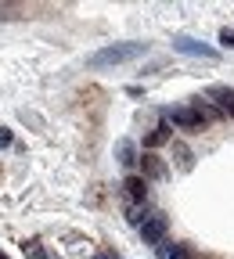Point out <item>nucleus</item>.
I'll use <instances>...</instances> for the list:
<instances>
[{"instance_id":"nucleus-1","label":"nucleus","mask_w":234,"mask_h":259,"mask_svg":"<svg viewBox=\"0 0 234 259\" xmlns=\"http://www.w3.org/2000/svg\"><path fill=\"white\" fill-rule=\"evenodd\" d=\"M148 47L144 44H119V47H105V51H97L90 58L94 69H108V65H123V61H133V58H141Z\"/></svg>"},{"instance_id":"nucleus-2","label":"nucleus","mask_w":234,"mask_h":259,"mask_svg":"<svg viewBox=\"0 0 234 259\" xmlns=\"http://www.w3.org/2000/svg\"><path fill=\"white\" fill-rule=\"evenodd\" d=\"M166 231H170V220H166L162 212H155V216H148V223L141 227V238H144V245H162L166 241Z\"/></svg>"},{"instance_id":"nucleus-3","label":"nucleus","mask_w":234,"mask_h":259,"mask_svg":"<svg viewBox=\"0 0 234 259\" xmlns=\"http://www.w3.org/2000/svg\"><path fill=\"white\" fill-rule=\"evenodd\" d=\"M123 194H126L130 205L148 202V180H144V177H126V180H123Z\"/></svg>"},{"instance_id":"nucleus-4","label":"nucleus","mask_w":234,"mask_h":259,"mask_svg":"<svg viewBox=\"0 0 234 259\" xmlns=\"http://www.w3.org/2000/svg\"><path fill=\"white\" fill-rule=\"evenodd\" d=\"M166 119L180 130H202V119H198L194 108H166Z\"/></svg>"},{"instance_id":"nucleus-5","label":"nucleus","mask_w":234,"mask_h":259,"mask_svg":"<svg viewBox=\"0 0 234 259\" xmlns=\"http://www.w3.org/2000/svg\"><path fill=\"white\" fill-rule=\"evenodd\" d=\"M206 101H216L220 112H230L234 115V90L230 87H209L206 90Z\"/></svg>"},{"instance_id":"nucleus-6","label":"nucleus","mask_w":234,"mask_h":259,"mask_svg":"<svg viewBox=\"0 0 234 259\" xmlns=\"http://www.w3.org/2000/svg\"><path fill=\"white\" fill-rule=\"evenodd\" d=\"M177 51H180V54H194V58H216L213 47L198 44V40H187V36H177Z\"/></svg>"},{"instance_id":"nucleus-7","label":"nucleus","mask_w":234,"mask_h":259,"mask_svg":"<svg viewBox=\"0 0 234 259\" xmlns=\"http://www.w3.org/2000/svg\"><path fill=\"white\" fill-rule=\"evenodd\" d=\"M141 173H144V180H166V166H162L151 151L141 158Z\"/></svg>"},{"instance_id":"nucleus-8","label":"nucleus","mask_w":234,"mask_h":259,"mask_svg":"<svg viewBox=\"0 0 234 259\" xmlns=\"http://www.w3.org/2000/svg\"><path fill=\"white\" fill-rule=\"evenodd\" d=\"M170 141V122H162V126H155L151 134L144 137V148H159V144H166Z\"/></svg>"},{"instance_id":"nucleus-9","label":"nucleus","mask_w":234,"mask_h":259,"mask_svg":"<svg viewBox=\"0 0 234 259\" xmlns=\"http://www.w3.org/2000/svg\"><path fill=\"white\" fill-rule=\"evenodd\" d=\"M159 259H191V255H187V248H180L173 241H162L159 245Z\"/></svg>"},{"instance_id":"nucleus-10","label":"nucleus","mask_w":234,"mask_h":259,"mask_svg":"<svg viewBox=\"0 0 234 259\" xmlns=\"http://www.w3.org/2000/svg\"><path fill=\"white\" fill-rule=\"evenodd\" d=\"M144 212H148V202H141V205H126V220H130L133 227H144V223H148Z\"/></svg>"},{"instance_id":"nucleus-11","label":"nucleus","mask_w":234,"mask_h":259,"mask_svg":"<svg viewBox=\"0 0 234 259\" xmlns=\"http://www.w3.org/2000/svg\"><path fill=\"white\" fill-rule=\"evenodd\" d=\"M119 162H123V166H133V162H137V158H133V144L130 141H119Z\"/></svg>"},{"instance_id":"nucleus-12","label":"nucleus","mask_w":234,"mask_h":259,"mask_svg":"<svg viewBox=\"0 0 234 259\" xmlns=\"http://www.w3.org/2000/svg\"><path fill=\"white\" fill-rule=\"evenodd\" d=\"M220 44L223 47H234V29H220Z\"/></svg>"},{"instance_id":"nucleus-13","label":"nucleus","mask_w":234,"mask_h":259,"mask_svg":"<svg viewBox=\"0 0 234 259\" xmlns=\"http://www.w3.org/2000/svg\"><path fill=\"white\" fill-rule=\"evenodd\" d=\"M177 155H180V166H184V169H191V155H187V148H184V144H177Z\"/></svg>"},{"instance_id":"nucleus-14","label":"nucleus","mask_w":234,"mask_h":259,"mask_svg":"<svg viewBox=\"0 0 234 259\" xmlns=\"http://www.w3.org/2000/svg\"><path fill=\"white\" fill-rule=\"evenodd\" d=\"M25 252H29V255H40V259H47V252H44V248H40V245H32V241H29V245H25Z\"/></svg>"},{"instance_id":"nucleus-15","label":"nucleus","mask_w":234,"mask_h":259,"mask_svg":"<svg viewBox=\"0 0 234 259\" xmlns=\"http://www.w3.org/2000/svg\"><path fill=\"white\" fill-rule=\"evenodd\" d=\"M11 144V130H0V148H8Z\"/></svg>"},{"instance_id":"nucleus-16","label":"nucleus","mask_w":234,"mask_h":259,"mask_svg":"<svg viewBox=\"0 0 234 259\" xmlns=\"http://www.w3.org/2000/svg\"><path fill=\"white\" fill-rule=\"evenodd\" d=\"M0 18H15V8H0Z\"/></svg>"},{"instance_id":"nucleus-17","label":"nucleus","mask_w":234,"mask_h":259,"mask_svg":"<svg viewBox=\"0 0 234 259\" xmlns=\"http://www.w3.org/2000/svg\"><path fill=\"white\" fill-rule=\"evenodd\" d=\"M97 259H101V255H97Z\"/></svg>"}]
</instances>
